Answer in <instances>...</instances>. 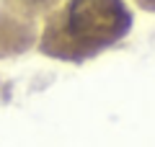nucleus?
Returning <instances> with one entry per match:
<instances>
[{
  "mask_svg": "<svg viewBox=\"0 0 155 147\" xmlns=\"http://www.w3.org/2000/svg\"><path fill=\"white\" fill-rule=\"evenodd\" d=\"M122 5L119 0H75L70 13V31L85 36L93 31H116L122 26Z\"/></svg>",
  "mask_w": 155,
  "mask_h": 147,
  "instance_id": "nucleus-1",
  "label": "nucleus"
}]
</instances>
